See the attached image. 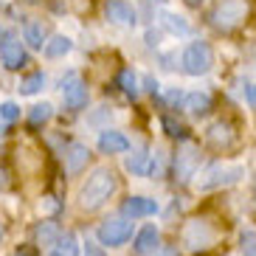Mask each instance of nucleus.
Masks as SVG:
<instances>
[{
    "instance_id": "31",
    "label": "nucleus",
    "mask_w": 256,
    "mask_h": 256,
    "mask_svg": "<svg viewBox=\"0 0 256 256\" xmlns=\"http://www.w3.org/2000/svg\"><path fill=\"white\" fill-rule=\"evenodd\" d=\"M183 98H186V93H180L178 88L166 93V102H169V104H183Z\"/></svg>"
},
{
    "instance_id": "1",
    "label": "nucleus",
    "mask_w": 256,
    "mask_h": 256,
    "mask_svg": "<svg viewBox=\"0 0 256 256\" xmlns=\"http://www.w3.org/2000/svg\"><path fill=\"white\" fill-rule=\"evenodd\" d=\"M116 172L110 166H96L90 174H88V180L82 183L79 188V208L82 211H98L102 206L116 194Z\"/></svg>"
},
{
    "instance_id": "17",
    "label": "nucleus",
    "mask_w": 256,
    "mask_h": 256,
    "mask_svg": "<svg viewBox=\"0 0 256 256\" xmlns=\"http://www.w3.org/2000/svg\"><path fill=\"white\" fill-rule=\"evenodd\" d=\"M88 160H90V150L84 146V144H70L68 152H65V166H68V172L70 174H79L88 166Z\"/></svg>"
},
{
    "instance_id": "7",
    "label": "nucleus",
    "mask_w": 256,
    "mask_h": 256,
    "mask_svg": "<svg viewBox=\"0 0 256 256\" xmlns=\"http://www.w3.org/2000/svg\"><path fill=\"white\" fill-rule=\"evenodd\" d=\"M60 84H62V102H65L68 110H82V107H88V84L76 74H68Z\"/></svg>"
},
{
    "instance_id": "14",
    "label": "nucleus",
    "mask_w": 256,
    "mask_h": 256,
    "mask_svg": "<svg viewBox=\"0 0 256 256\" xmlns=\"http://www.w3.org/2000/svg\"><path fill=\"white\" fill-rule=\"evenodd\" d=\"M206 138H208L211 146H217V150H228L234 141H236V136H234V127L228 124V121H214L208 127V132H206Z\"/></svg>"
},
{
    "instance_id": "11",
    "label": "nucleus",
    "mask_w": 256,
    "mask_h": 256,
    "mask_svg": "<svg viewBox=\"0 0 256 256\" xmlns=\"http://www.w3.org/2000/svg\"><path fill=\"white\" fill-rule=\"evenodd\" d=\"M158 211V203L155 200H150V197H127L124 203H121V214L130 220L136 217H152Z\"/></svg>"
},
{
    "instance_id": "24",
    "label": "nucleus",
    "mask_w": 256,
    "mask_h": 256,
    "mask_svg": "<svg viewBox=\"0 0 256 256\" xmlns=\"http://www.w3.org/2000/svg\"><path fill=\"white\" fill-rule=\"evenodd\" d=\"M42 88H46V74H28L23 82H20V93H23V96H37Z\"/></svg>"
},
{
    "instance_id": "29",
    "label": "nucleus",
    "mask_w": 256,
    "mask_h": 256,
    "mask_svg": "<svg viewBox=\"0 0 256 256\" xmlns=\"http://www.w3.org/2000/svg\"><path fill=\"white\" fill-rule=\"evenodd\" d=\"M160 172H164V155H160V152H155V155H152V164H150V174H155V178H158Z\"/></svg>"
},
{
    "instance_id": "26",
    "label": "nucleus",
    "mask_w": 256,
    "mask_h": 256,
    "mask_svg": "<svg viewBox=\"0 0 256 256\" xmlns=\"http://www.w3.org/2000/svg\"><path fill=\"white\" fill-rule=\"evenodd\" d=\"M160 127L166 130V136H172V138H180V141H186V127H183V124H178V121L172 118V116H164V118H160Z\"/></svg>"
},
{
    "instance_id": "23",
    "label": "nucleus",
    "mask_w": 256,
    "mask_h": 256,
    "mask_svg": "<svg viewBox=\"0 0 256 256\" xmlns=\"http://www.w3.org/2000/svg\"><path fill=\"white\" fill-rule=\"evenodd\" d=\"M116 84H118L121 90L127 93V96H132V98L138 96V76L132 74V70H130V68L118 70V76H116Z\"/></svg>"
},
{
    "instance_id": "32",
    "label": "nucleus",
    "mask_w": 256,
    "mask_h": 256,
    "mask_svg": "<svg viewBox=\"0 0 256 256\" xmlns=\"http://www.w3.org/2000/svg\"><path fill=\"white\" fill-rule=\"evenodd\" d=\"M84 256H107L104 250L98 248V245H93V242H88V245H84Z\"/></svg>"
},
{
    "instance_id": "22",
    "label": "nucleus",
    "mask_w": 256,
    "mask_h": 256,
    "mask_svg": "<svg viewBox=\"0 0 256 256\" xmlns=\"http://www.w3.org/2000/svg\"><path fill=\"white\" fill-rule=\"evenodd\" d=\"M51 256H79V240H76V234H62V240L51 248Z\"/></svg>"
},
{
    "instance_id": "35",
    "label": "nucleus",
    "mask_w": 256,
    "mask_h": 256,
    "mask_svg": "<svg viewBox=\"0 0 256 256\" xmlns=\"http://www.w3.org/2000/svg\"><path fill=\"white\" fill-rule=\"evenodd\" d=\"M250 104L256 107V84H254V88H250Z\"/></svg>"
},
{
    "instance_id": "16",
    "label": "nucleus",
    "mask_w": 256,
    "mask_h": 256,
    "mask_svg": "<svg viewBox=\"0 0 256 256\" xmlns=\"http://www.w3.org/2000/svg\"><path fill=\"white\" fill-rule=\"evenodd\" d=\"M158 245H160V231L155 226H146L136 234V248L132 250H136L138 256H146V254H155Z\"/></svg>"
},
{
    "instance_id": "19",
    "label": "nucleus",
    "mask_w": 256,
    "mask_h": 256,
    "mask_svg": "<svg viewBox=\"0 0 256 256\" xmlns=\"http://www.w3.org/2000/svg\"><path fill=\"white\" fill-rule=\"evenodd\" d=\"M183 110H188L192 116H206L211 110V96L203 93V90L186 93V98H183Z\"/></svg>"
},
{
    "instance_id": "12",
    "label": "nucleus",
    "mask_w": 256,
    "mask_h": 256,
    "mask_svg": "<svg viewBox=\"0 0 256 256\" xmlns=\"http://www.w3.org/2000/svg\"><path fill=\"white\" fill-rule=\"evenodd\" d=\"M60 240H62V228L56 220H42V222H37V228H34V242H37L40 248H54Z\"/></svg>"
},
{
    "instance_id": "2",
    "label": "nucleus",
    "mask_w": 256,
    "mask_h": 256,
    "mask_svg": "<svg viewBox=\"0 0 256 256\" xmlns=\"http://www.w3.org/2000/svg\"><path fill=\"white\" fill-rule=\"evenodd\" d=\"M180 65L188 76H203V74H208L211 65H214V51H211L208 42L194 40V42H188V46L183 48Z\"/></svg>"
},
{
    "instance_id": "28",
    "label": "nucleus",
    "mask_w": 256,
    "mask_h": 256,
    "mask_svg": "<svg viewBox=\"0 0 256 256\" xmlns=\"http://www.w3.org/2000/svg\"><path fill=\"white\" fill-rule=\"evenodd\" d=\"M242 248H245V256L248 254H256V234L248 231L245 236H242Z\"/></svg>"
},
{
    "instance_id": "15",
    "label": "nucleus",
    "mask_w": 256,
    "mask_h": 256,
    "mask_svg": "<svg viewBox=\"0 0 256 256\" xmlns=\"http://www.w3.org/2000/svg\"><path fill=\"white\" fill-rule=\"evenodd\" d=\"M0 62L6 65L8 70H20L28 62V54H26L23 42L20 40H14V42H8V46L0 48Z\"/></svg>"
},
{
    "instance_id": "3",
    "label": "nucleus",
    "mask_w": 256,
    "mask_h": 256,
    "mask_svg": "<svg viewBox=\"0 0 256 256\" xmlns=\"http://www.w3.org/2000/svg\"><path fill=\"white\" fill-rule=\"evenodd\" d=\"M245 169L242 166H222V164H211L206 166L203 172L197 174V188L200 192H211V188H220V186H234V183L240 180Z\"/></svg>"
},
{
    "instance_id": "6",
    "label": "nucleus",
    "mask_w": 256,
    "mask_h": 256,
    "mask_svg": "<svg viewBox=\"0 0 256 256\" xmlns=\"http://www.w3.org/2000/svg\"><path fill=\"white\" fill-rule=\"evenodd\" d=\"M214 240H217V231L206 220H188V226L183 228V245L188 250H206L214 245Z\"/></svg>"
},
{
    "instance_id": "20",
    "label": "nucleus",
    "mask_w": 256,
    "mask_h": 256,
    "mask_svg": "<svg viewBox=\"0 0 256 256\" xmlns=\"http://www.w3.org/2000/svg\"><path fill=\"white\" fill-rule=\"evenodd\" d=\"M160 28L169 31L172 37H186L188 34V23H186V17L180 14H174V12H160Z\"/></svg>"
},
{
    "instance_id": "18",
    "label": "nucleus",
    "mask_w": 256,
    "mask_h": 256,
    "mask_svg": "<svg viewBox=\"0 0 256 256\" xmlns=\"http://www.w3.org/2000/svg\"><path fill=\"white\" fill-rule=\"evenodd\" d=\"M150 164H152V152L146 144H138L136 150H132V155H127V169L132 174H150Z\"/></svg>"
},
{
    "instance_id": "36",
    "label": "nucleus",
    "mask_w": 256,
    "mask_h": 256,
    "mask_svg": "<svg viewBox=\"0 0 256 256\" xmlns=\"http://www.w3.org/2000/svg\"><path fill=\"white\" fill-rule=\"evenodd\" d=\"M14 256H34V254H31V250H26V248H23V250H17Z\"/></svg>"
},
{
    "instance_id": "4",
    "label": "nucleus",
    "mask_w": 256,
    "mask_h": 256,
    "mask_svg": "<svg viewBox=\"0 0 256 256\" xmlns=\"http://www.w3.org/2000/svg\"><path fill=\"white\" fill-rule=\"evenodd\" d=\"M248 17V3L245 0H220L217 8L211 12V26L220 31H231Z\"/></svg>"
},
{
    "instance_id": "33",
    "label": "nucleus",
    "mask_w": 256,
    "mask_h": 256,
    "mask_svg": "<svg viewBox=\"0 0 256 256\" xmlns=\"http://www.w3.org/2000/svg\"><path fill=\"white\" fill-rule=\"evenodd\" d=\"M144 84H146V90H150L152 96H155V93H158V82H155V79H152V76H144Z\"/></svg>"
},
{
    "instance_id": "8",
    "label": "nucleus",
    "mask_w": 256,
    "mask_h": 256,
    "mask_svg": "<svg viewBox=\"0 0 256 256\" xmlns=\"http://www.w3.org/2000/svg\"><path fill=\"white\" fill-rule=\"evenodd\" d=\"M104 17L113 26H121V28H132L138 23V14L130 0H107L104 3Z\"/></svg>"
},
{
    "instance_id": "25",
    "label": "nucleus",
    "mask_w": 256,
    "mask_h": 256,
    "mask_svg": "<svg viewBox=\"0 0 256 256\" xmlns=\"http://www.w3.org/2000/svg\"><path fill=\"white\" fill-rule=\"evenodd\" d=\"M54 116V107L48 104V102H42V104H34L31 107V113H28V121L34 124V127H40V124H46L48 118Z\"/></svg>"
},
{
    "instance_id": "37",
    "label": "nucleus",
    "mask_w": 256,
    "mask_h": 256,
    "mask_svg": "<svg viewBox=\"0 0 256 256\" xmlns=\"http://www.w3.org/2000/svg\"><path fill=\"white\" fill-rule=\"evenodd\" d=\"M3 231H6V226H3V217H0V240H3Z\"/></svg>"
},
{
    "instance_id": "27",
    "label": "nucleus",
    "mask_w": 256,
    "mask_h": 256,
    "mask_svg": "<svg viewBox=\"0 0 256 256\" xmlns=\"http://www.w3.org/2000/svg\"><path fill=\"white\" fill-rule=\"evenodd\" d=\"M0 118L6 121V124L17 121L20 118V104H14V102H3V104H0Z\"/></svg>"
},
{
    "instance_id": "39",
    "label": "nucleus",
    "mask_w": 256,
    "mask_h": 256,
    "mask_svg": "<svg viewBox=\"0 0 256 256\" xmlns=\"http://www.w3.org/2000/svg\"><path fill=\"white\" fill-rule=\"evenodd\" d=\"M248 256H256V254H248Z\"/></svg>"
},
{
    "instance_id": "38",
    "label": "nucleus",
    "mask_w": 256,
    "mask_h": 256,
    "mask_svg": "<svg viewBox=\"0 0 256 256\" xmlns=\"http://www.w3.org/2000/svg\"><path fill=\"white\" fill-rule=\"evenodd\" d=\"M188 3H194V6H197V3H203V0H188Z\"/></svg>"
},
{
    "instance_id": "9",
    "label": "nucleus",
    "mask_w": 256,
    "mask_h": 256,
    "mask_svg": "<svg viewBox=\"0 0 256 256\" xmlns=\"http://www.w3.org/2000/svg\"><path fill=\"white\" fill-rule=\"evenodd\" d=\"M197 166H200V150L194 144H183L178 150V155H174V174H178V180L194 178Z\"/></svg>"
},
{
    "instance_id": "30",
    "label": "nucleus",
    "mask_w": 256,
    "mask_h": 256,
    "mask_svg": "<svg viewBox=\"0 0 256 256\" xmlns=\"http://www.w3.org/2000/svg\"><path fill=\"white\" fill-rule=\"evenodd\" d=\"M14 40H17L14 28H6V26H0V48L8 46V42H14Z\"/></svg>"
},
{
    "instance_id": "5",
    "label": "nucleus",
    "mask_w": 256,
    "mask_h": 256,
    "mask_svg": "<svg viewBox=\"0 0 256 256\" xmlns=\"http://www.w3.org/2000/svg\"><path fill=\"white\" fill-rule=\"evenodd\" d=\"M96 236L102 245H107V248H118V245H124V242L132 236V220L130 217H107L102 226L96 228Z\"/></svg>"
},
{
    "instance_id": "13",
    "label": "nucleus",
    "mask_w": 256,
    "mask_h": 256,
    "mask_svg": "<svg viewBox=\"0 0 256 256\" xmlns=\"http://www.w3.org/2000/svg\"><path fill=\"white\" fill-rule=\"evenodd\" d=\"M23 40L26 46L34 48V51H46L48 46V28L42 20H28V23L23 26Z\"/></svg>"
},
{
    "instance_id": "10",
    "label": "nucleus",
    "mask_w": 256,
    "mask_h": 256,
    "mask_svg": "<svg viewBox=\"0 0 256 256\" xmlns=\"http://www.w3.org/2000/svg\"><path fill=\"white\" fill-rule=\"evenodd\" d=\"M98 150L104 155H118V152H127L130 150V138L118 130H102L98 132Z\"/></svg>"
},
{
    "instance_id": "34",
    "label": "nucleus",
    "mask_w": 256,
    "mask_h": 256,
    "mask_svg": "<svg viewBox=\"0 0 256 256\" xmlns=\"http://www.w3.org/2000/svg\"><path fill=\"white\" fill-rule=\"evenodd\" d=\"M158 256H178V250H174V248H166V250H160Z\"/></svg>"
},
{
    "instance_id": "21",
    "label": "nucleus",
    "mask_w": 256,
    "mask_h": 256,
    "mask_svg": "<svg viewBox=\"0 0 256 256\" xmlns=\"http://www.w3.org/2000/svg\"><path fill=\"white\" fill-rule=\"evenodd\" d=\"M74 48V42H70V37H65V34H56V37L48 40L46 46V56L48 60H60V56H65V54Z\"/></svg>"
}]
</instances>
